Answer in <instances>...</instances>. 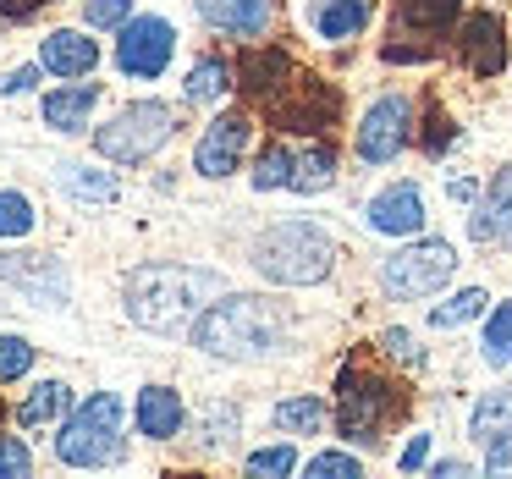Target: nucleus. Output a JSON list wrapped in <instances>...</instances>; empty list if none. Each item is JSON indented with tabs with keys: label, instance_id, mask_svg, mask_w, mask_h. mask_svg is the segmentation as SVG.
I'll return each mask as SVG.
<instances>
[{
	"label": "nucleus",
	"instance_id": "nucleus-21",
	"mask_svg": "<svg viewBox=\"0 0 512 479\" xmlns=\"http://www.w3.org/2000/svg\"><path fill=\"white\" fill-rule=\"evenodd\" d=\"M94 105H100V83L56 89V94H45V127H56V133H78V127H89Z\"/></svg>",
	"mask_w": 512,
	"mask_h": 479
},
{
	"label": "nucleus",
	"instance_id": "nucleus-15",
	"mask_svg": "<svg viewBox=\"0 0 512 479\" xmlns=\"http://www.w3.org/2000/svg\"><path fill=\"white\" fill-rule=\"evenodd\" d=\"M39 67L56 72V78H89V72L100 67V45H94L89 34H78V28H56V34H45V45H39Z\"/></svg>",
	"mask_w": 512,
	"mask_h": 479
},
{
	"label": "nucleus",
	"instance_id": "nucleus-14",
	"mask_svg": "<svg viewBox=\"0 0 512 479\" xmlns=\"http://www.w3.org/2000/svg\"><path fill=\"white\" fill-rule=\"evenodd\" d=\"M468 237L485 243V248H512V166H501L496 177H490L479 210L468 215Z\"/></svg>",
	"mask_w": 512,
	"mask_h": 479
},
{
	"label": "nucleus",
	"instance_id": "nucleus-31",
	"mask_svg": "<svg viewBox=\"0 0 512 479\" xmlns=\"http://www.w3.org/2000/svg\"><path fill=\"white\" fill-rule=\"evenodd\" d=\"M34 232V204L23 193H0V243H12V237H28Z\"/></svg>",
	"mask_w": 512,
	"mask_h": 479
},
{
	"label": "nucleus",
	"instance_id": "nucleus-23",
	"mask_svg": "<svg viewBox=\"0 0 512 479\" xmlns=\"http://www.w3.org/2000/svg\"><path fill=\"white\" fill-rule=\"evenodd\" d=\"M67 408H72V386H67V380H39V386L28 391V402L17 408V424L39 430V424H56Z\"/></svg>",
	"mask_w": 512,
	"mask_h": 479
},
{
	"label": "nucleus",
	"instance_id": "nucleus-12",
	"mask_svg": "<svg viewBox=\"0 0 512 479\" xmlns=\"http://www.w3.org/2000/svg\"><path fill=\"white\" fill-rule=\"evenodd\" d=\"M457 56L474 78H496L507 67V34H501L496 12H474L463 28H457Z\"/></svg>",
	"mask_w": 512,
	"mask_h": 479
},
{
	"label": "nucleus",
	"instance_id": "nucleus-5",
	"mask_svg": "<svg viewBox=\"0 0 512 479\" xmlns=\"http://www.w3.org/2000/svg\"><path fill=\"white\" fill-rule=\"evenodd\" d=\"M331 259H336V243L309 221H281L254 243L259 276L276 281V287H314V281L331 276Z\"/></svg>",
	"mask_w": 512,
	"mask_h": 479
},
{
	"label": "nucleus",
	"instance_id": "nucleus-4",
	"mask_svg": "<svg viewBox=\"0 0 512 479\" xmlns=\"http://www.w3.org/2000/svg\"><path fill=\"white\" fill-rule=\"evenodd\" d=\"M408 413V391L397 380L375 375V369L347 364L342 380H336V430L358 446H380L391 430V419Z\"/></svg>",
	"mask_w": 512,
	"mask_h": 479
},
{
	"label": "nucleus",
	"instance_id": "nucleus-26",
	"mask_svg": "<svg viewBox=\"0 0 512 479\" xmlns=\"http://www.w3.org/2000/svg\"><path fill=\"white\" fill-rule=\"evenodd\" d=\"M320 424H325V402L320 397H287V402H276V430L314 435Z\"/></svg>",
	"mask_w": 512,
	"mask_h": 479
},
{
	"label": "nucleus",
	"instance_id": "nucleus-20",
	"mask_svg": "<svg viewBox=\"0 0 512 479\" xmlns=\"http://www.w3.org/2000/svg\"><path fill=\"white\" fill-rule=\"evenodd\" d=\"M468 435H474L485 452H501V446H512V386L485 391V397L474 402V413H468Z\"/></svg>",
	"mask_w": 512,
	"mask_h": 479
},
{
	"label": "nucleus",
	"instance_id": "nucleus-36",
	"mask_svg": "<svg viewBox=\"0 0 512 479\" xmlns=\"http://www.w3.org/2000/svg\"><path fill=\"white\" fill-rule=\"evenodd\" d=\"M133 17V0H89V28H122Z\"/></svg>",
	"mask_w": 512,
	"mask_h": 479
},
{
	"label": "nucleus",
	"instance_id": "nucleus-2",
	"mask_svg": "<svg viewBox=\"0 0 512 479\" xmlns=\"http://www.w3.org/2000/svg\"><path fill=\"white\" fill-rule=\"evenodd\" d=\"M221 292L215 270H193V265H144L127 276V320L144 331L177 336L193 325V314Z\"/></svg>",
	"mask_w": 512,
	"mask_h": 479
},
{
	"label": "nucleus",
	"instance_id": "nucleus-18",
	"mask_svg": "<svg viewBox=\"0 0 512 479\" xmlns=\"http://www.w3.org/2000/svg\"><path fill=\"white\" fill-rule=\"evenodd\" d=\"M133 419H138V435H149V441H171V435H182L188 408H182V397L171 386H144L138 402H133Z\"/></svg>",
	"mask_w": 512,
	"mask_h": 479
},
{
	"label": "nucleus",
	"instance_id": "nucleus-7",
	"mask_svg": "<svg viewBox=\"0 0 512 479\" xmlns=\"http://www.w3.org/2000/svg\"><path fill=\"white\" fill-rule=\"evenodd\" d=\"M171 133H177V111H171V105L133 100L116 122H105L100 133H94V149H100L105 160H116V166H138V160H149L155 149H166Z\"/></svg>",
	"mask_w": 512,
	"mask_h": 479
},
{
	"label": "nucleus",
	"instance_id": "nucleus-22",
	"mask_svg": "<svg viewBox=\"0 0 512 479\" xmlns=\"http://www.w3.org/2000/svg\"><path fill=\"white\" fill-rule=\"evenodd\" d=\"M331 182H336V155L325 138H314L309 149H292V177H287L292 193H325Z\"/></svg>",
	"mask_w": 512,
	"mask_h": 479
},
{
	"label": "nucleus",
	"instance_id": "nucleus-32",
	"mask_svg": "<svg viewBox=\"0 0 512 479\" xmlns=\"http://www.w3.org/2000/svg\"><path fill=\"white\" fill-rule=\"evenodd\" d=\"M28 369H34V347H28L23 336L0 331V386H6V380H23Z\"/></svg>",
	"mask_w": 512,
	"mask_h": 479
},
{
	"label": "nucleus",
	"instance_id": "nucleus-39",
	"mask_svg": "<svg viewBox=\"0 0 512 479\" xmlns=\"http://www.w3.org/2000/svg\"><path fill=\"white\" fill-rule=\"evenodd\" d=\"M380 347H386L391 358H408V364H419V347H413L408 331H386V336H380Z\"/></svg>",
	"mask_w": 512,
	"mask_h": 479
},
{
	"label": "nucleus",
	"instance_id": "nucleus-27",
	"mask_svg": "<svg viewBox=\"0 0 512 479\" xmlns=\"http://www.w3.org/2000/svg\"><path fill=\"white\" fill-rule=\"evenodd\" d=\"M485 364H496V369L512 364V298L496 303V314L485 320Z\"/></svg>",
	"mask_w": 512,
	"mask_h": 479
},
{
	"label": "nucleus",
	"instance_id": "nucleus-25",
	"mask_svg": "<svg viewBox=\"0 0 512 479\" xmlns=\"http://www.w3.org/2000/svg\"><path fill=\"white\" fill-rule=\"evenodd\" d=\"M61 188L78 204H116V177L111 171H89V166H61Z\"/></svg>",
	"mask_w": 512,
	"mask_h": 479
},
{
	"label": "nucleus",
	"instance_id": "nucleus-28",
	"mask_svg": "<svg viewBox=\"0 0 512 479\" xmlns=\"http://www.w3.org/2000/svg\"><path fill=\"white\" fill-rule=\"evenodd\" d=\"M485 292L479 287H468V292H457V298H446L441 309H430V325L435 331H452V325H468V320H479V314H485Z\"/></svg>",
	"mask_w": 512,
	"mask_h": 479
},
{
	"label": "nucleus",
	"instance_id": "nucleus-34",
	"mask_svg": "<svg viewBox=\"0 0 512 479\" xmlns=\"http://www.w3.org/2000/svg\"><path fill=\"white\" fill-rule=\"evenodd\" d=\"M358 457L353 452H320V457H309V479H325V474H342V479H358Z\"/></svg>",
	"mask_w": 512,
	"mask_h": 479
},
{
	"label": "nucleus",
	"instance_id": "nucleus-11",
	"mask_svg": "<svg viewBox=\"0 0 512 479\" xmlns=\"http://www.w3.org/2000/svg\"><path fill=\"white\" fill-rule=\"evenodd\" d=\"M248 133H254L248 116H215V122L204 127L199 149H193V171H199V177H232L243 149H248Z\"/></svg>",
	"mask_w": 512,
	"mask_h": 479
},
{
	"label": "nucleus",
	"instance_id": "nucleus-29",
	"mask_svg": "<svg viewBox=\"0 0 512 479\" xmlns=\"http://www.w3.org/2000/svg\"><path fill=\"white\" fill-rule=\"evenodd\" d=\"M232 435H237V408L232 402H210V408H204V430H199L204 452H226Z\"/></svg>",
	"mask_w": 512,
	"mask_h": 479
},
{
	"label": "nucleus",
	"instance_id": "nucleus-19",
	"mask_svg": "<svg viewBox=\"0 0 512 479\" xmlns=\"http://www.w3.org/2000/svg\"><path fill=\"white\" fill-rule=\"evenodd\" d=\"M375 17V0H309V28L320 39H358Z\"/></svg>",
	"mask_w": 512,
	"mask_h": 479
},
{
	"label": "nucleus",
	"instance_id": "nucleus-42",
	"mask_svg": "<svg viewBox=\"0 0 512 479\" xmlns=\"http://www.w3.org/2000/svg\"><path fill=\"white\" fill-rule=\"evenodd\" d=\"M435 479H457V474H468V463H457V457H446V463H435L430 468Z\"/></svg>",
	"mask_w": 512,
	"mask_h": 479
},
{
	"label": "nucleus",
	"instance_id": "nucleus-9",
	"mask_svg": "<svg viewBox=\"0 0 512 479\" xmlns=\"http://www.w3.org/2000/svg\"><path fill=\"white\" fill-rule=\"evenodd\" d=\"M408 138H413V105L402 100V94H380L364 111V122H358L353 149L369 166H386V160H397L402 149H408Z\"/></svg>",
	"mask_w": 512,
	"mask_h": 479
},
{
	"label": "nucleus",
	"instance_id": "nucleus-8",
	"mask_svg": "<svg viewBox=\"0 0 512 479\" xmlns=\"http://www.w3.org/2000/svg\"><path fill=\"white\" fill-rule=\"evenodd\" d=\"M452 270H457V248L446 237H419V243L397 248L380 265V287L391 298H430V292H441L452 281Z\"/></svg>",
	"mask_w": 512,
	"mask_h": 479
},
{
	"label": "nucleus",
	"instance_id": "nucleus-17",
	"mask_svg": "<svg viewBox=\"0 0 512 479\" xmlns=\"http://www.w3.org/2000/svg\"><path fill=\"white\" fill-rule=\"evenodd\" d=\"M199 17L215 28V34L259 39L270 28V0H199Z\"/></svg>",
	"mask_w": 512,
	"mask_h": 479
},
{
	"label": "nucleus",
	"instance_id": "nucleus-35",
	"mask_svg": "<svg viewBox=\"0 0 512 479\" xmlns=\"http://www.w3.org/2000/svg\"><path fill=\"white\" fill-rule=\"evenodd\" d=\"M34 474V457H28L23 441H12V435H0V479H23Z\"/></svg>",
	"mask_w": 512,
	"mask_h": 479
},
{
	"label": "nucleus",
	"instance_id": "nucleus-41",
	"mask_svg": "<svg viewBox=\"0 0 512 479\" xmlns=\"http://www.w3.org/2000/svg\"><path fill=\"white\" fill-rule=\"evenodd\" d=\"M45 0H0V17H12V23H28Z\"/></svg>",
	"mask_w": 512,
	"mask_h": 479
},
{
	"label": "nucleus",
	"instance_id": "nucleus-10",
	"mask_svg": "<svg viewBox=\"0 0 512 479\" xmlns=\"http://www.w3.org/2000/svg\"><path fill=\"white\" fill-rule=\"evenodd\" d=\"M177 56V28L166 17H127L122 39H116V67L127 78H160Z\"/></svg>",
	"mask_w": 512,
	"mask_h": 479
},
{
	"label": "nucleus",
	"instance_id": "nucleus-33",
	"mask_svg": "<svg viewBox=\"0 0 512 479\" xmlns=\"http://www.w3.org/2000/svg\"><path fill=\"white\" fill-rule=\"evenodd\" d=\"M298 468V452L292 446H259V452H248V474H259V479H281V474H292Z\"/></svg>",
	"mask_w": 512,
	"mask_h": 479
},
{
	"label": "nucleus",
	"instance_id": "nucleus-30",
	"mask_svg": "<svg viewBox=\"0 0 512 479\" xmlns=\"http://www.w3.org/2000/svg\"><path fill=\"white\" fill-rule=\"evenodd\" d=\"M292 177V144H265V155H259L254 166V188L270 193V188H287Z\"/></svg>",
	"mask_w": 512,
	"mask_h": 479
},
{
	"label": "nucleus",
	"instance_id": "nucleus-43",
	"mask_svg": "<svg viewBox=\"0 0 512 479\" xmlns=\"http://www.w3.org/2000/svg\"><path fill=\"white\" fill-rule=\"evenodd\" d=\"M0 419H6V408H0Z\"/></svg>",
	"mask_w": 512,
	"mask_h": 479
},
{
	"label": "nucleus",
	"instance_id": "nucleus-13",
	"mask_svg": "<svg viewBox=\"0 0 512 479\" xmlns=\"http://www.w3.org/2000/svg\"><path fill=\"white\" fill-rule=\"evenodd\" d=\"M364 215L380 237H413V232H424V193L413 182H391V188H380L369 199Z\"/></svg>",
	"mask_w": 512,
	"mask_h": 479
},
{
	"label": "nucleus",
	"instance_id": "nucleus-24",
	"mask_svg": "<svg viewBox=\"0 0 512 479\" xmlns=\"http://www.w3.org/2000/svg\"><path fill=\"white\" fill-rule=\"evenodd\" d=\"M232 78H237V67H232V61L204 56L199 67L188 72V100H193V105H215L221 94H232Z\"/></svg>",
	"mask_w": 512,
	"mask_h": 479
},
{
	"label": "nucleus",
	"instance_id": "nucleus-37",
	"mask_svg": "<svg viewBox=\"0 0 512 479\" xmlns=\"http://www.w3.org/2000/svg\"><path fill=\"white\" fill-rule=\"evenodd\" d=\"M424 463H430V435H413V441L402 446L397 468H402V474H413V468H424Z\"/></svg>",
	"mask_w": 512,
	"mask_h": 479
},
{
	"label": "nucleus",
	"instance_id": "nucleus-16",
	"mask_svg": "<svg viewBox=\"0 0 512 479\" xmlns=\"http://www.w3.org/2000/svg\"><path fill=\"white\" fill-rule=\"evenodd\" d=\"M457 12H463V0H397V12H391V39L397 34L441 39V34H452Z\"/></svg>",
	"mask_w": 512,
	"mask_h": 479
},
{
	"label": "nucleus",
	"instance_id": "nucleus-6",
	"mask_svg": "<svg viewBox=\"0 0 512 479\" xmlns=\"http://www.w3.org/2000/svg\"><path fill=\"white\" fill-rule=\"evenodd\" d=\"M122 419H127L122 397H116V391H94V397L83 402L67 424H61V435H56L61 463H67V468H105V463H116L122 446H127L122 441Z\"/></svg>",
	"mask_w": 512,
	"mask_h": 479
},
{
	"label": "nucleus",
	"instance_id": "nucleus-1",
	"mask_svg": "<svg viewBox=\"0 0 512 479\" xmlns=\"http://www.w3.org/2000/svg\"><path fill=\"white\" fill-rule=\"evenodd\" d=\"M237 78H243L248 100L265 105V116L276 122V133H303L320 138L325 127L342 116V94L331 83H320L314 72H298L287 50H248L237 61Z\"/></svg>",
	"mask_w": 512,
	"mask_h": 479
},
{
	"label": "nucleus",
	"instance_id": "nucleus-40",
	"mask_svg": "<svg viewBox=\"0 0 512 479\" xmlns=\"http://www.w3.org/2000/svg\"><path fill=\"white\" fill-rule=\"evenodd\" d=\"M452 144V122L446 116H430V133H424V155H441Z\"/></svg>",
	"mask_w": 512,
	"mask_h": 479
},
{
	"label": "nucleus",
	"instance_id": "nucleus-38",
	"mask_svg": "<svg viewBox=\"0 0 512 479\" xmlns=\"http://www.w3.org/2000/svg\"><path fill=\"white\" fill-rule=\"evenodd\" d=\"M39 83V67H17V72H0V94L12 100V94H28Z\"/></svg>",
	"mask_w": 512,
	"mask_h": 479
},
{
	"label": "nucleus",
	"instance_id": "nucleus-3",
	"mask_svg": "<svg viewBox=\"0 0 512 479\" xmlns=\"http://www.w3.org/2000/svg\"><path fill=\"white\" fill-rule=\"evenodd\" d=\"M281 336H287V320H281V309L265 298H226V303H215L210 314L193 320V342L215 358H237V364H243V358L276 353Z\"/></svg>",
	"mask_w": 512,
	"mask_h": 479
}]
</instances>
